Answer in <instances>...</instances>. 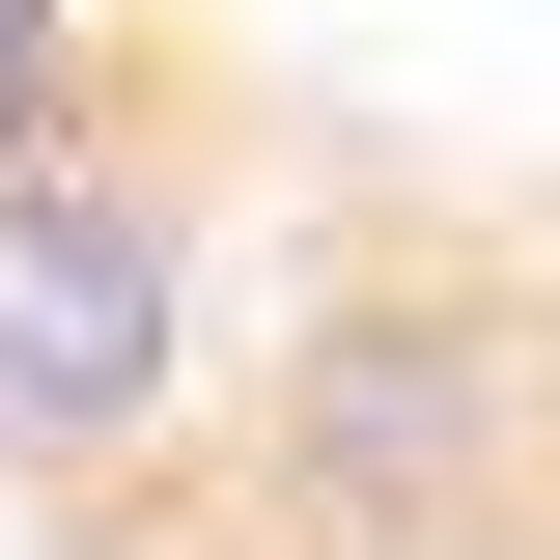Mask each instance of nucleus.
Here are the masks:
<instances>
[{
	"instance_id": "1",
	"label": "nucleus",
	"mask_w": 560,
	"mask_h": 560,
	"mask_svg": "<svg viewBox=\"0 0 560 560\" xmlns=\"http://www.w3.org/2000/svg\"><path fill=\"white\" fill-rule=\"evenodd\" d=\"M0 533L560 560V0H0Z\"/></svg>"
}]
</instances>
